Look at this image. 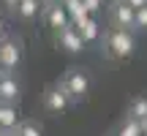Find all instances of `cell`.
I'll list each match as a JSON object with an SVG mask.
<instances>
[{
    "instance_id": "6da1fadb",
    "label": "cell",
    "mask_w": 147,
    "mask_h": 136,
    "mask_svg": "<svg viewBox=\"0 0 147 136\" xmlns=\"http://www.w3.org/2000/svg\"><path fill=\"white\" fill-rule=\"evenodd\" d=\"M98 44H101V55L106 60H112V63H125L136 52L134 30H125V27H109V30H104Z\"/></svg>"
},
{
    "instance_id": "7a4b0ae2",
    "label": "cell",
    "mask_w": 147,
    "mask_h": 136,
    "mask_svg": "<svg viewBox=\"0 0 147 136\" xmlns=\"http://www.w3.org/2000/svg\"><path fill=\"white\" fill-rule=\"evenodd\" d=\"M60 84H63L65 90H68V95L74 98V104H79V101H84L90 95V87H93V82H90V73L84 71V68H68V71L60 76Z\"/></svg>"
},
{
    "instance_id": "3957f363",
    "label": "cell",
    "mask_w": 147,
    "mask_h": 136,
    "mask_svg": "<svg viewBox=\"0 0 147 136\" xmlns=\"http://www.w3.org/2000/svg\"><path fill=\"white\" fill-rule=\"evenodd\" d=\"M41 106L49 112V114H63L65 109H71V106H74V98L68 95V90H65L63 84H60V79H57V82H52V84L44 87Z\"/></svg>"
},
{
    "instance_id": "277c9868",
    "label": "cell",
    "mask_w": 147,
    "mask_h": 136,
    "mask_svg": "<svg viewBox=\"0 0 147 136\" xmlns=\"http://www.w3.org/2000/svg\"><path fill=\"white\" fill-rule=\"evenodd\" d=\"M52 41H55V46L60 49V52H65V55H79L84 49V41H82V36H79V30H76V25H63V27H57V30H52Z\"/></svg>"
},
{
    "instance_id": "5b68a950",
    "label": "cell",
    "mask_w": 147,
    "mask_h": 136,
    "mask_svg": "<svg viewBox=\"0 0 147 136\" xmlns=\"http://www.w3.org/2000/svg\"><path fill=\"white\" fill-rule=\"evenodd\" d=\"M22 65V38L5 36L0 38V71H16Z\"/></svg>"
},
{
    "instance_id": "8992f818",
    "label": "cell",
    "mask_w": 147,
    "mask_h": 136,
    "mask_svg": "<svg viewBox=\"0 0 147 136\" xmlns=\"http://www.w3.org/2000/svg\"><path fill=\"white\" fill-rule=\"evenodd\" d=\"M134 19H136V8L128 5L125 0L109 3V25H112V27H125V30H134Z\"/></svg>"
},
{
    "instance_id": "52a82bcc",
    "label": "cell",
    "mask_w": 147,
    "mask_h": 136,
    "mask_svg": "<svg viewBox=\"0 0 147 136\" xmlns=\"http://www.w3.org/2000/svg\"><path fill=\"white\" fill-rule=\"evenodd\" d=\"M22 84L14 71H0V101L3 104H19Z\"/></svg>"
},
{
    "instance_id": "ba28073f",
    "label": "cell",
    "mask_w": 147,
    "mask_h": 136,
    "mask_svg": "<svg viewBox=\"0 0 147 136\" xmlns=\"http://www.w3.org/2000/svg\"><path fill=\"white\" fill-rule=\"evenodd\" d=\"M41 19L49 30H57V27L68 25V11H65L63 3H55V0H47L41 8Z\"/></svg>"
},
{
    "instance_id": "9c48e42d",
    "label": "cell",
    "mask_w": 147,
    "mask_h": 136,
    "mask_svg": "<svg viewBox=\"0 0 147 136\" xmlns=\"http://www.w3.org/2000/svg\"><path fill=\"white\" fill-rule=\"evenodd\" d=\"M41 8H44V0H19L14 14H16V19H22V22H33L36 16H41Z\"/></svg>"
},
{
    "instance_id": "30bf717a",
    "label": "cell",
    "mask_w": 147,
    "mask_h": 136,
    "mask_svg": "<svg viewBox=\"0 0 147 136\" xmlns=\"http://www.w3.org/2000/svg\"><path fill=\"white\" fill-rule=\"evenodd\" d=\"M76 30H79V36H82L84 44H95V41H101V25H98V19H95L93 14H90L87 19L82 22V25H76Z\"/></svg>"
},
{
    "instance_id": "8fae6325",
    "label": "cell",
    "mask_w": 147,
    "mask_h": 136,
    "mask_svg": "<svg viewBox=\"0 0 147 136\" xmlns=\"http://www.w3.org/2000/svg\"><path fill=\"white\" fill-rule=\"evenodd\" d=\"M65 11H68V22L71 25H82V22L90 16V11L84 8L82 0H68V3H65Z\"/></svg>"
},
{
    "instance_id": "7c38bea8",
    "label": "cell",
    "mask_w": 147,
    "mask_h": 136,
    "mask_svg": "<svg viewBox=\"0 0 147 136\" xmlns=\"http://www.w3.org/2000/svg\"><path fill=\"white\" fill-rule=\"evenodd\" d=\"M0 125H3V128H16V125H19L16 104H3V101H0Z\"/></svg>"
},
{
    "instance_id": "4fadbf2b",
    "label": "cell",
    "mask_w": 147,
    "mask_h": 136,
    "mask_svg": "<svg viewBox=\"0 0 147 136\" xmlns=\"http://www.w3.org/2000/svg\"><path fill=\"white\" fill-rule=\"evenodd\" d=\"M128 117H134V120H147V95H136V98H131V104H128L125 109Z\"/></svg>"
},
{
    "instance_id": "5bb4252c",
    "label": "cell",
    "mask_w": 147,
    "mask_h": 136,
    "mask_svg": "<svg viewBox=\"0 0 147 136\" xmlns=\"http://www.w3.org/2000/svg\"><path fill=\"white\" fill-rule=\"evenodd\" d=\"M115 136H142V123L139 120H134V117H123L120 120V125H117V131Z\"/></svg>"
},
{
    "instance_id": "9a60e30c",
    "label": "cell",
    "mask_w": 147,
    "mask_h": 136,
    "mask_svg": "<svg viewBox=\"0 0 147 136\" xmlns=\"http://www.w3.org/2000/svg\"><path fill=\"white\" fill-rule=\"evenodd\" d=\"M16 131L19 136H41V125H38L36 120H19V125H16Z\"/></svg>"
},
{
    "instance_id": "2e32d148",
    "label": "cell",
    "mask_w": 147,
    "mask_h": 136,
    "mask_svg": "<svg viewBox=\"0 0 147 136\" xmlns=\"http://www.w3.org/2000/svg\"><path fill=\"white\" fill-rule=\"evenodd\" d=\"M134 30H147V5L136 8V19H134Z\"/></svg>"
},
{
    "instance_id": "e0dca14e",
    "label": "cell",
    "mask_w": 147,
    "mask_h": 136,
    "mask_svg": "<svg viewBox=\"0 0 147 136\" xmlns=\"http://www.w3.org/2000/svg\"><path fill=\"white\" fill-rule=\"evenodd\" d=\"M84 3V8L90 11V14H98L101 8H104V0H82Z\"/></svg>"
},
{
    "instance_id": "ac0fdd59",
    "label": "cell",
    "mask_w": 147,
    "mask_h": 136,
    "mask_svg": "<svg viewBox=\"0 0 147 136\" xmlns=\"http://www.w3.org/2000/svg\"><path fill=\"white\" fill-rule=\"evenodd\" d=\"M0 3H3V5H5V8H8V11H14V8H16V3H19V0H0Z\"/></svg>"
},
{
    "instance_id": "d6986e66",
    "label": "cell",
    "mask_w": 147,
    "mask_h": 136,
    "mask_svg": "<svg viewBox=\"0 0 147 136\" xmlns=\"http://www.w3.org/2000/svg\"><path fill=\"white\" fill-rule=\"evenodd\" d=\"M128 5H134V8H142V5H147V0H125Z\"/></svg>"
},
{
    "instance_id": "ffe728a7",
    "label": "cell",
    "mask_w": 147,
    "mask_h": 136,
    "mask_svg": "<svg viewBox=\"0 0 147 136\" xmlns=\"http://www.w3.org/2000/svg\"><path fill=\"white\" fill-rule=\"evenodd\" d=\"M8 36V30H5V22H3V16H0V38H5Z\"/></svg>"
},
{
    "instance_id": "44dd1931",
    "label": "cell",
    "mask_w": 147,
    "mask_h": 136,
    "mask_svg": "<svg viewBox=\"0 0 147 136\" xmlns=\"http://www.w3.org/2000/svg\"><path fill=\"white\" fill-rule=\"evenodd\" d=\"M5 136H19V131H16V128H8V133Z\"/></svg>"
},
{
    "instance_id": "7402d4cb",
    "label": "cell",
    "mask_w": 147,
    "mask_h": 136,
    "mask_svg": "<svg viewBox=\"0 0 147 136\" xmlns=\"http://www.w3.org/2000/svg\"><path fill=\"white\" fill-rule=\"evenodd\" d=\"M5 133H8V128H3V125H0V136H5Z\"/></svg>"
},
{
    "instance_id": "603a6c76",
    "label": "cell",
    "mask_w": 147,
    "mask_h": 136,
    "mask_svg": "<svg viewBox=\"0 0 147 136\" xmlns=\"http://www.w3.org/2000/svg\"><path fill=\"white\" fill-rule=\"evenodd\" d=\"M55 3H63V5H65V3H68V0H55Z\"/></svg>"
},
{
    "instance_id": "cb8c5ba5",
    "label": "cell",
    "mask_w": 147,
    "mask_h": 136,
    "mask_svg": "<svg viewBox=\"0 0 147 136\" xmlns=\"http://www.w3.org/2000/svg\"><path fill=\"white\" fill-rule=\"evenodd\" d=\"M104 3H117V0H104Z\"/></svg>"
},
{
    "instance_id": "d4e9b609",
    "label": "cell",
    "mask_w": 147,
    "mask_h": 136,
    "mask_svg": "<svg viewBox=\"0 0 147 136\" xmlns=\"http://www.w3.org/2000/svg\"><path fill=\"white\" fill-rule=\"evenodd\" d=\"M142 136H147V131H144V133H142Z\"/></svg>"
}]
</instances>
